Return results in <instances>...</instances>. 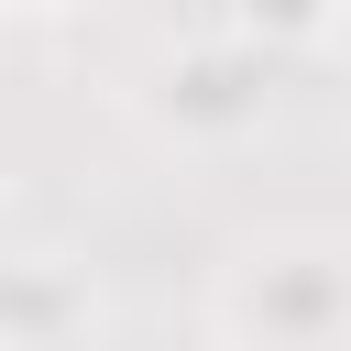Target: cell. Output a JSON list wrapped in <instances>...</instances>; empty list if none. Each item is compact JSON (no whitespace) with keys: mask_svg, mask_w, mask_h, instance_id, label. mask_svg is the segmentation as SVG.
<instances>
[{"mask_svg":"<svg viewBox=\"0 0 351 351\" xmlns=\"http://www.w3.org/2000/svg\"><path fill=\"white\" fill-rule=\"evenodd\" d=\"M55 340H88V274L66 263H0V351H55Z\"/></svg>","mask_w":351,"mask_h":351,"instance_id":"obj_3","label":"cell"},{"mask_svg":"<svg viewBox=\"0 0 351 351\" xmlns=\"http://www.w3.org/2000/svg\"><path fill=\"white\" fill-rule=\"evenodd\" d=\"M0 11H55V0H0Z\"/></svg>","mask_w":351,"mask_h":351,"instance_id":"obj_6","label":"cell"},{"mask_svg":"<svg viewBox=\"0 0 351 351\" xmlns=\"http://www.w3.org/2000/svg\"><path fill=\"white\" fill-rule=\"evenodd\" d=\"M230 329L252 351H340L351 340V241L329 230H274L230 263Z\"/></svg>","mask_w":351,"mask_h":351,"instance_id":"obj_1","label":"cell"},{"mask_svg":"<svg viewBox=\"0 0 351 351\" xmlns=\"http://www.w3.org/2000/svg\"><path fill=\"white\" fill-rule=\"evenodd\" d=\"M340 0H241V44L274 55V44H329Z\"/></svg>","mask_w":351,"mask_h":351,"instance_id":"obj_4","label":"cell"},{"mask_svg":"<svg viewBox=\"0 0 351 351\" xmlns=\"http://www.w3.org/2000/svg\"><path fill=\"white\" fill-rule=\"evenodd\" d=\"M329 44H340V55H351V0H340V22H329Z\"/></svg>","mask_w":351,"mask_h":351,"instance_id":"obj_5","label":"cell"},{"mask_svg":"<svg viewBox=\"0 0 351 351\" xmlns=\"http://www.w3.org/2000/svg\"><path fill=\"white\" fill-rule=\"evenodd\" d=\"M154 121L176 143H241L263 121V55L230 33V44H176L154 66Z\"/></svg>","mask_w":351,"mask_h":351,"instance_id":"obj_2","label":"cell"}]
</instances>
